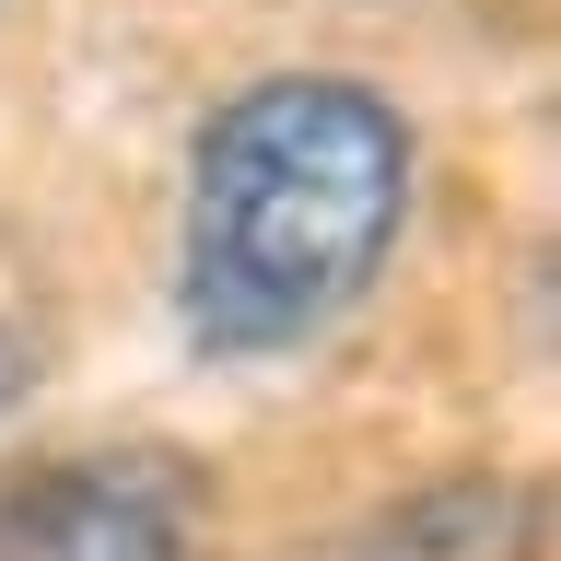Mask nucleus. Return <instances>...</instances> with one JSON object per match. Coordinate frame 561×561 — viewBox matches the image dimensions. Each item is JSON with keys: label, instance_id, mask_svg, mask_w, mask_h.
I'll return each mask as SVG.
<instances>
[{"label": "nucleus", "instance_id": "obj_1", "mask_svg": "<svg viewBox=\"0 0 561 561\" xmlns=\"http://www.w3.org/2000/svg\"><path fill=\"white\" fill-rule=\"evenodd\" d=\"M421 210L410 105L328 59H280L187 129L175 175V340L199 363H293L340 340Z\"/></svg>", "mask_w": 561, "mask_h": 561}, {"label": "nucleus", "instance_id": "obj_2", "mask_svg": "<svg viewBox=\"0 0 561 561\" xmlns=\"http://www.w3.org/2000/svg\"><path fill=\"white\" fill-rule=\"evenodd\" d=\"M199 468L175 445H70L0 480V561H199Z\"/></svg>", "mask_w": 561, "mask_h": 561}, {"label": "nucleus", "instance_id": "obj_3", "mask_svg": "<svg viewBox=\"0 0 561 561\" xmlns=\"http://www.w3.org/2000/svg\"><path fill=\"white\" fill-rule=\"evenodd\" d=\"M363 561H538V491L526 480H445Z\"/></svg>", "mask_w": 561, "mask_h": 561}, {"label": "nucleus", "instance_id": "obj_4", "mask_svg": "<svg viewBox=\"0 0 561 561\" xmlns=\"http://www.w3.org/2000/svg\"><path fill=\"white\" fill-rule=\"evenodd\" d=\"M35 375H47V340H35L24 316L0 305V421H12V410H24V398H35Z\"/></svg>", "mask_w": 561, "mask_h": 561}]
</instances>
